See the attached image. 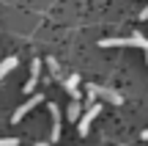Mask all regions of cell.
<instances>
[{
    "instance_id": "obj_1",
    "label": "cell",
    "mask_w": 148,
    "mask_h": 146,
    "mask_svg": "<svg viewBox=\"0 0 148 146\" xmlns=\"http://www.w3.org/2000/svg\"><path fill=\"white\" fill-rule=\"evenodd\" d=\"M85 91H88V108L93 105V99H96V97L107 99L110 105H121V102H123V97L115 91V88H104V86H96V83H90V86L85 88Z\"/></svg>"
},
{
    "instance_id": "obj_2",
    "label": "cell",
    "mask_w": 148,
    "mask_h": 146,
    "mask_svg": "<svg viewBox=\"0 0 148 146\" xmlns=\"http://www.w3.org/2000/svg\"><path fill=\"white\" fill-rule=\"evenodd\" d=\"M99 113H101V105H99V102H93V105H90V108L85 110L82 116H79V121H77V130H79V135H82V138L88 135L90 124H93V119H96Z\"/></svg>"
},
{
    "instance_id": "obj_3",
    "label": "cell",
    "mask_w": 148,
    "mask_h": 146,
    "mask_svg": "<svg viewBox=\"0 0 148 146\" xmlns=\"http://www.w3.org/2000/svg\"><path fill=\"white\" fill-rule=\"evenodd\" d=\"M41 102H44V97H41V94H33V97H30V99H27V102H25V105H19V108H16V110H14V116H11V121H14V124H19V121H22V119H25V116H27V113H30V110H33V108H36V105H41Z\"/></svg>"
},
{
    "instance_id": "obj_4",
    "label": "cell",
    "mask_w": 148,
    "mask_h": 146,
    "mask_svg": "<svg viewBox=\"0 0 148 146\" xmlns=\"http://www.w3.org/2000/svg\"><path fill=\"white\" fill-rule=\"evenodd\" d=\"M38 75H41V61L33 58V64H30V77H27V83H25V94H33V91H36Z\"/></svg>"
},
{
    "instance_id": "obj_5",
    "label": "cell",
    "mask_w": 148,
    "mask_h": 146,
    "mask_svg": "<svg viewBox=\"0 0 148 146\" xmlns=\"http://www.w3.org/2000/svg\"><path fill=\"white\" fill-rule=\"evenodd\" d=\"M49 116H52V143L60 141V108L58 105H49Z\"/></svg>"
},
{
    "instance_id": "obj_6",
    "label": "cell",
    "mask_w": 148,
    "mask_h": 146,
    "mask_svg": "<svg viewBox=\"0 0 148 146\" xmlns=\"http://www.w3.org/2000/svg\"><path fill=\"white\" fill-rule=\"evenodd\" d=\"M63 88L71 94L74 99H79V91H77V88H79V75H69V77L63 80Z\"/></svg>"
},
{
    "instance_id": "obj_7",
    "label": "cell",
    "mask_w": 148,
    "mask_h": 146,
    "mask_svg": "<svg viewBox=\"0 0 148 146\" xmlns=\"http://www.w3.org/2000/svg\"><path fill=\"white\" fill-rule=\"evenodd\" d=\"M66 116H69V121H79V116H82V105H79V99H71Z\"/></svg>"
},
{
    "instance_id": "obj_8",
    "label": "cell",
    "mask_w": 148,
    "mask_h": 146,
    "mask_svg": "<svg viewBox=\"0 0 148 146\" xmlns=\"http://www.w3.org/2000/svg\"><path fill=\"white\" fill-rule=\"evenodd\" d=\"M101 47H132V39H101Z\"/></svg>"
},
{
    "instance_id": "obj_9",
    "label": "cell",
    "mask_w": 148,
    "mask_h": 146,
    "mask_svg": "<svg viewBox=\"0 0 148 146\" xmlns=\"http://www.w3.org/2000/svg\"><path fill=\"white\" fill-rule=\"evenodd\" d=\"M16 66V58H5V61H0V80H3L5 75H8L11 69Z\"/></svg>"
},
{
    "instance_id": "obj_10",
    "label": "cell",
    "mask_w": 148,
    "mask_h": 146,
    "mask_svg": "<svg viewBox=\"0 0 148 146\" xmlns=\"http://www.w3.org/2000/svg\"><path fill=\"white\" fill-rule=\"evenodd\" d=\"M47 66H49V72H52V77H55V80H63V75H60L58 61H55V58H49V61H47Z\"/></svg>"
},
{
    "instance_id": "obj_11",
    "label": "cell",
    "mask_w": 148,
    "mask_h": 146,
    "mask_svg": "<svg viewBox=\"0 0 148 146\" xmlns=\"http://www.w3.org/2000/svg\"><path fill=\"white\" fill-rule=\"evenodd\" d=\"M19 141H16V138H0V146H16Z\"/></svg>"
},
{
    "instance_id": "obj_12",
    "label": "cell",
    "mask_w": 148,
    "mask_h": 146,
    "mask_svg": "<svg viewBox=\"0 0 148 146\" xmlns=\"http://www.w3.org/2000/svg\"><path fill=\"white\" fill-rule=\"evenodd\" d=\"M140 138H143V141H148V130H143V135H140Z\"/></svg>"
},
{
    "instance_id": "obj_13",
    "label": "cell",
    "mask_w": 148,
    "mask_h": 146,
    "mask_svg": "<svg viewBox=\"0 0 148 146\" xmlns=\"http://www.w3.org/2000/svg\"><path fill=\"white\" fill-rule=\"evenodd\" d=\"M33 146H52V143H44V141H41V143H33Z\"/></svg>"
}]
</instances>
